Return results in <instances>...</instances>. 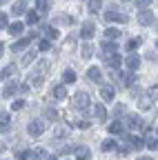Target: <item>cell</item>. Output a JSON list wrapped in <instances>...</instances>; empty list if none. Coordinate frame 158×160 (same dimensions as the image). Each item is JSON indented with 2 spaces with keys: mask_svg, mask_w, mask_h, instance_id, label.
I'll return each instance as SVG.
<instances>
[{
  "mask_svg": "<svg viewBox=\"0 0 158 160\" xmlns=\"http://www.w3.org/2000/svg\"><path fill=\"white\" fill-rule=\"evenodd\" d=\"M116 78H118V85H120V87H134V85L138 82V76H136L134 71H129V73H118Z\"/></svg>",
  "mask_w": 158,
  "mask_h": 160,
  "instance_id": "cell-3",
  "label": "cell"
},
{
  "mask_svg": "<svg viewBox=\"0 0 158 160\" xmlns=\"http://www.w3.org/2000/svg\"><path fill=\"white\" fill-rule=\"evenodd\" d=\"M154 27H156V31H158V20H156V25H154Z\"/></svg>",
  "mask_w": 158,
  "mask_h": 160,
  "instance_id": "cell-54",
  "label": "cell"
},
{
  "mask_svg": "<svg viewBox=\"0 0 158 160\" xmlns=\"http://www.w3.org/2000/svg\"><path fill=\"white\" fill-rule=\"evenodd\" d=\"M138 107H140V109H149L151 107V98L149 96H140V98H138Z\"/></svg>",
  "mask_w": 158,
  "mask_h": 160,
  "instance_id": "cell-26",
  "label": "cell"
},
{
  "mask_svg": "<svg viewBox=\"0 0 158 160\" xmlns=\"http://www.w3.org/2000/svg\"><path fill=\"white\" fill-rule=\"evenodd\" d=\"M3 51H5V45H3V42H0V56H3Z\"/></svg>",
  "mask_w": 158,
  "mask_h": 160,
  "instance_id": "cell-52",
  "label": "cell"
},
{
  "mask_svg": "<svg viewBox=\"0 0 158 160\" xmlns=\"http://www.w3.org/2000/svg\"><path fill=\"white\" fill-rule=\"evenodd\" d=\"M23 107H25V100H13V102H11V109L13 111H20Z\"/></svg>",
  "mask_w": 158,
  "mask_h": 160,
  "instance_id": "cell-40",
  "label": "cell"
},
{
  "mask_svg": "<svg viewBox=\"0 0 158 160\" xmlns=\"http://www.w3.org/2000/svg\"><path fill=\"white\" fill-rule=\"evenodd\" d=\"M43 33L47 36V40H49V38H51V40H54V38H58V31H56L54 27H43Z\"/></svg>",
  "mask_w": 158,
  "mask_h": 160,
  "instance_id": "cell-33",
  "label": "cell"
},
{
  "mask_svg": "<svg viewBox=\"0 0 158 160\" xmlns=\"http://www.w3.org/2000/svg\"><path fill=\"white\" fill-rule=\"evenodd\" d=\"M71 105H74L76 109H87V105H89V93H87V91H76L74 98H71Z\"/></svg>",
  "mask_w": 158,
  "mask_h": 160,
  "instance_id": "cell-2",
  "label": "cell"
},
{
  "mask_svg": "<svg viewBox=\"0 0 158 160\" xmlns=\"http://www.w3.org/2000/svg\"><path fill=\"white\" fill-rule=\"evenodd\" d=\"M109 133H114V136H120V133H123V125H120V120H116V122H111V125H109Z\"/></svg>",
  "mask_w": 158,
  "mask_h": 160,
  "instance_id": "cell-24",
  "label": "cell"
},
{
  "mask_svg": "<svg viewBox=\"0 0 158 160\" xmlns=\"http://www.w3.org/2000/svg\"><path fill=\"white\" fill-rule=\"evenodd\" d=\"M16 71H18V67H16V65H7L3 71H0V76H3V78H13V76H16Z\"/></svg>",
  "mask_w": 158,
  "mask_h": 160,
  "instance_id": "cell-19",
  "label": "cell"
},
{
  "mask_svg": "<svg viewBox=\"0 0 158 160\" xmlns=\"http://www.w3.org/2000/svg\"><path fill=\"white\" fill-rule=\"evenodd\" d=\"M114 87H109V85H105L103 89H100V98L105 100V102H111V100H114Z\"/></svg>",
  "mask_w": 158,
  "mask_h": 160,
  "instance_id": "cell-13",
  "label": "cell"
},
{
  "mask_svg": "<svg viewBox=\"0 0 158 160\" xmlns=\"http://www.w3.org/2000/svg\"><path fill=\"white\" fill-rule=\"evenodd\" d=\"M100 149H103V151H114V149H118V147H116V140H114V138H107V140H103Z\"/></svg>",
  "mask_w": 158,
  "mask_h": 160,
  "instance_id": "cell-23",
  "label": "cell"
},
{
  "mask_svg": "<svg viewBox=\"0 0 158 160\" xmlns=\"http://www.w3.org/2000/svg\"><path fill=\"white\" fill-rule=\"evenodd\" d=\"M33 58H36V51H27V53L23 56V65H25V67L31 65V62H33Z\"/></svg>",
  "mask_w": 158,
  "mask_h": 160,
  "instance_id": "cell-34",
  "label": "cell"
},
{
  "mask_svg": "<svg viewBox=\"0 0 158 160\" xmlns=\"http://www.w3.org/2000/svg\"><path fill=\"white\" fill-rule=\"evenodd\" d=\"M120 62H123V58L118 56V53H114V56L105 58V65H107V69H111V71H118V67H120Z\"/></svg>",
  "mask_w": 158,
  "mask_h": 160,
  "instance_id": "cell-10",
  "label": "cell"
},
{
  "mask_svg": "<svg viewBox=\"0 0 158 160\" xmlns=\"http://www.w3.org/2000/svg\"><path fill=\"white\" fill-rule=\"evenodd\" d=\"M149 98H151V100H156V98H158V85L149 87Z\"/></svg>",
  "mask_w": 158,
  "mask_h": 160,
  "instance_id": "cell-42",
  "label": "cell"
},
{
  "mask_svg": "<svg viewBox=\"0 0 158 160\" xmlns=\"http://www.w3.org/2000/svg\"><path fill=\"white\" fill-rule=\"evenodd\" d=\"M9 125H11V120H9V113L0 111V131H9Z\"/></svg>",
  "mask_w": 158,
  "mask_h": 160,
  "instance_id": "cell-17",
  "label": "cell"
},
{
  "mask_svg": "<svg viewBox=\"0 0 158 160\" xmlns=\"http://www.w3.org/2000/svg\"><path fill=\"white\" fill-rule=\"evenodd\" d=\"M114 113H116L118 118H120V116L125 113V105H116V109H114Z\"/></svg>",
  "mask_w": 158,
  "mask_h": 160,
  "instance_id": "cell-44",
  "label": "cell"
},
{
  "mask_svg": "<svg viewBox=\"0 0 158 160\" xmlns=\"http://www.w3.org/2000/svg\"><path fill=\"white\" fill-rule=\"evenodd\" d=\"M136 160H154L151 156H140V158H136Z\"/></svg>",
  "mask_w": 158,
  "mask_h": 160,
  "instance_id": "cell-51",
  "label": "cell"
},
{
  "mask_svg": "<svg viewBox=\"0 0 158 160\" xmlns=\"http://www.w3.org/2000/svg\"><path fill=\"white\" fill-rule=\"evenodd\" d=\"M105 36H107V40H116V38H120V31L114 29V27H109V29L105 31Z\"/></svg>",
  "mask_w": 158,
  "mask_h": 160,
  "instance_id": "cell-31",
  "label": "cell"
},
{
  "mask_svg": "<svg viewBox=\"0 0 158 160\" xmlns=\"http://www.w3.org/2000/svg\"><path fill=\"white\" fill-rule=\"evenodd\" d=\"M145 145H147L149 149H156V147H158V140H156V138H147V140H145Z\"/></svg>",
  "mask_w": 158,
  "mask_h": 160,
  "instance_id": "cell-41",
  "label": "cell"
},
{
  "mask_svg": "<svg viewBox=\"0 0 158 160\" xmlns=\"http://www.w3.org/2000/svg\"><path fill=\"white\" fill-rule=\"evenodd\" d=\"M45 118H47V120H58L60 116H58V111H56L54 107H49V109H45Z\"/></svg>",
  "mask_w": 158,
  "mask_h": 160,
  "instance_id": "cell-32",
  "label": "cell"
},
{
  "mask_svg": "<svg viewBox=\"0 0 158 160\" xmlns=\"http://www.w3.org/2000/svg\"><path fill=\"white\" fill-rule=\"evenodd\" d=\"M74 20L69 18V16H56L54 18V25H71Z\"/></svg>",
  "mask_w": 158,
  "mask_h": 160,
  "instance_id": "cell-27",
  "label": "cell"
},
{
  "mask_svg": "<svg viewBox=\"0 0 158 160\" xmlns=\"http://www.w3.org/2000/svg\"><path fill=\"white\" fill-rule=\"evenodd\" d=\"M63 82H65V85H71V82H76V73H74L71 69H67V71L63 73Z\"/></svg>",
  "mask_w": 158,
  "mask_h": 160,
  "instance_id": "cell-25",
  "label": "cell"
},
{
  "mask_svg": "<svg viewBox=\"0 0 158 160\" xmlns=\"http://www.w3.org/2000/svg\"><path fill=\"white\" fill-rule=\"evenodd\" d=\"M0 2H7V0H0Z\"/></svg>",
  "mask_w": 158,
  "mask_h": 160,
  "instance_id": "cell-56",
  "label": "cell"
},
{
  "mask_svg": "<svg viewBox=\"0 0 158 160\" xmlns=\"http://www.w3.org/2000/svg\"><path fill=\"white\" fill-rule=\"evenodd\" d=\"M156 49H158V40H156Z\"/></svg>",
  "mask_w": 158,
  "mask_h": 160,
  "instance_id": "cell-55",
  "label": "cell"
},
{
  "mask_svg": "<svg viewBox=\"0 0 158 160\" xmlns=\"http://www.w3.org/2000/svg\"><path fill=\"white\" fill-rule=\"evenodd\" d=\"M27 131H29V136L38 138V136L45 131V122H43V120H31V122L27 125Z\"/></svg>",
  "mask_w": 158,
  "mask_h": 160,
  "instance_id": "cell-5",
  "label": "cell"
},
{
  "mask_svg": "<svg viewBox=\"0 0 158 160\" xmlns=\"http://www.w3.org/2000/svg\"><path fill=\"white\" fill-rule=\"evenodd\" d=\"M36 7L40 13H47L49 11V0H36Z\"/></svg>",
  "mask_w": 158,
  "mask_h": 160,
  "instance_id": "cell-29",
  "label": "cell"
},
{
  "mask_svg": "<svg viewBox=\"0 0 158 160\" xmlns=\"http://www.w3.org/2000/svg\"><path fill=\"white\" fill-rule=\"evenodd\" d=\"M127 125H129L131 129H138V127H140V120H138L136 116H129V118H127Z\"/></svg>",
  "mask_w": 158,
  "mask_h": 160,
  "instance_id": "cell-35",
  "label": "cell"
},
{
  "mask_svg": "<svg viewBox=\"0 0 158 160\" xmlns=\"http://www.w3.org/2000/svg\"><path fill=\"white\" fill-rule=\"evenodd\" d=\"M140 42H143L140 38H131V40H129V42H127L125 47H127V51H129V53H134V49H136L138 45H140Z\"/></svg>",
  "mask_w": 158,
  "mask_h": 160,
  "instance_id": "cell-30",
  "label": "cell"
},
{
  "mask_svg": "<svg viewBox=\"0 0 158 160\" xmlns=\"http://www.w3.org/2000/svg\"><path fill=\"white\" fill-rule=\"evenodd\" d=\"M156 131H158V129H156Z\"/></svg>",
  "mask_w": 158,
  "mask_h": 160,
  "instance_id": "cell-57",
  "label": "cell"
},
{
  "mask_svg": "<svg viewBox=\"0 0 158 160\" xmlns=\"http://www.w3.org/2000/svg\"><path fill=\"white\" fill-rule=\"evenodd\" d=\"M36 36H38L36 31L27 33V38H20V40H16V42L11 45V49H13V51H23V49H27V47H29V42H31V40H33Z\"/></svg>",
  "mask_w": 158,
  "mask_h": 160,
  "instance_id": "cell-4",
  "label": "cell"
},
{
  "mask_svg": "<svg viewBox=\"0 0 158 160\" xmlns=\"http://www.w3.org/2000/svg\"><path fill=\"white\" fill-rule=\"evenodd\" d=\"M87 78L91 80V82H96V85H103V80H105L103 78V71L98 69V67H89L87 69Z\"/></svg>",
  "mask_w": 158,
  "mask_h": 160,
  "instance_id": "cell-7",
  "label": "cell"
},
{
  "mask_svg": "<svg viewBox=\"0 0 158 160\" xmlns=\"http://www.w3.org/2000/svg\"><path fill=\"white\" fill-rule=\"evenodd\" d=\"M31 158H33V160H43V158H45V149L38 147L36 151H31Z\"/></svg>",
  "mask_w": 158,
  "mask_h": 160,
  "instance_id": "cell-36",
  "label": "cell"
},
{
  "mask_svg": "<svg viewBox=\"0 0 158 160\" xmlns=\"http://www.w3.org/2000/svg\"><path fill=\"white\" fill-rule=\"evenodd\" d=\"M27 158H31L29 149H16V160H27Z\"/></svg>",
  "mask_w": 158,
  "mask_h": 160,
  "instance_id": "cell-28",
  "label": "cell"
},
{
  "mask_svg": "<svg viewBox=\"0 0 158 160\" xmlns=\"http://www.w3.org/2000/svg\"><path fill=\"white\" fill-rule=\"evenodd\" d=\"M129 89H131V96H134V98H140L143 91H140V87H138V85H134V87H129Z\"/></svg>",
  "mask_w": 158,
  "mask_h": 160,
  "instance_id": "cell-43",
  "label": "cell"
},
{
  "mask_svg": "<svg viewBox=\"0 0 158 160\" xmlns=\"http://www.w3.org/2000/svg\"><path fill=\"white\" fill-rule=\"evenodd\" d=\"M47 160H56V156H49V158H47Z\"/></svg>",
  "mask_w": 158,
  "mask_h": 160,
  "instance_id": "cell-53",
  "label": "cell"
},
{
  "mask_svg": "<svg viewBox=\"0 0 158 160\" xmlns=\"http://www.w3.org/2000/svg\"><path fill=\"white\" fill-rule=\"evenodd\" d=\"M7 20H9L7 13H0V29H5V27H7Z\"/></svg>",
  "mask_w": 158,
  "mask_h": 160,
  "instance_id": "cell-46",
  "label": "cell"
},
{
  "mask_svg": "<svg viewBox=\"0 0 158 160\" xmlns=\"http://www.w3.org/2000/svg\"><path fill=\"white\" fill-rule=\"evenodd\" d=\"M100 5H103V0H89V11H98V9H100Z\"/></svg>",
  "mask_w": 158,
  "mask_h": 160,
  "instance_id": "cell-37",
  "label": "cell"
},
{
  "mask_svg": "<svg viewBox=\"0 0 158 160\" xmlns=\"http://www.w3.org/2000/svg\"><path fill=\"white\" fill-rule=\"evenodd\" d=\"M94 118H98V122L107 120V109H105L103 105H96V107H94Z\"/></svg>",
  "mask_w": 158,
  "mask_h": 160,
  "instance_id": "cell-15",
  "label": "cell"
},
{
  "mask_svg": "<svg viewBox=\"0 0 158 160\" xmlns=\"http://www.w3.org/2000/svg\"><path fill=\"white\" fill-rule=\"evenodd\" d=\"M94 33H96V25L91 22V20H89V22H85V25L80 27V38H83V40H91V38H94Z\"/></svg>",
  "mask_w": 158,
  "mask_h": 160,
  "instance_id": "cell-6",
  "label": "cell"
},
{
  "mask_svg": "<svg viewBox=\"0 0 158 160\" xmlns=\"http://www.w3.org/2000/svg\"><path fill=\"white\" fill-rule=\"evenodd\" d=\"M103 53H105V58L118 53V45H116V42H103Z\"/></svg>",
  "mask_w": 158,
  "mask_h": 160,
  "instance_id": "cell-14",
  "label": "cell"
},
{
  "mask_svg": "<svg viewBox=\"0 0 158 160\" xmlns=\"http://www.w3.org/2000/svg\"><path fill=\"white\" fill-rule=\"evenodd\" d=\"M76 158L78 160H89L91 158V151L87 147H76Z\"/></svg>",
  "mask_w": 158,
  "mask_h": 160,
  "instance_id": "cell-18",
  "label": "cell"
},
{
  "mask_svg": "<svg viewBox=\"0 0 158 160\" xmlns=\"http://www.w3.org/2000/svg\"><path fill=\"white\" fill-rule=\"evenodd\" d=\"M47 69H49V65L45 62V60H43V62H38V67H36V71L29 76L31 78V85L33 87H40L43 85V73H47Z\"/></svg>",
  "mask_w": 158,
  "mask_h": 160,
  "instance_id": "cell-1",
  "label": "cell"
},
{
  "mask_svg": "<svg viewBox=\"0 0 158 160\" xmlns=\"http://www.w3.org/2000/svg\"><path fill=\"white\" fill-rule=\"evenodd\" d=\"M27 22L29 25H36L38 22V13L36 11H27Z\"/></svg>",
  "mask_w": 158,
  "mask_h": 160,
  "instance_id": "cell-39",
  "label": "cell"
},
{
  "mask_svg": "<svg viewBox=\"0 0 158 160\" xmlns=\"http://www.w3.org/2000/svg\"><path fill=\"white\" fill-rule=\"evenodd\" d=\"M78 127H80V129H87V127H89V122H87V120H80V122H78Z\"/></svg>",
  "mask_w": 158,
  "mask_h": 160,
  "instance_id": "cell-49",
  "label": "cell"
},
{
  "mask_svg": "<svg viewBox=\"0 0 158 160\" xmlns=\"http://www.w3.org/2000/svg\"><path fill=\"white\" fill-rule=\"evenodd\" d=\"M16 91H18V82H16V80H11V82L5 87V98H11V96H16Z\"/></svg>",
  "mask_w": 158,
  "mask_h": 160,
  "instance_id": "cell-20",
  "label": "cell"
},
{
  "mask_svg": "<svg viewBox=\"0 0 158 160\" xmlns=\"http://www.w3.org/2000/svg\"><path fill=\"white\" fill-rule=\"evenodd\" d=\"M23 29H25L23 22H11V25H9V33H11V36H20Z\"/></svg>",
  "mask_w": 158,
  "mask_h": 160,
  "instance_id": "cell-22",
  "label": "cell"
},
{
  "mask_svg": "<svg viewBox=\"0 0 158 160\" xmlns=\"http://www.w3.org/2000/svg\"><path fill=\"white\" fill-rule=\"evenodd\" d=\"M138 22L140 25H151V22H156V18H154V13L149 11V9H140V13H138Z\"/></svg>",
  "mask_w": 158,
  "mask_h": 160,
  "instance_id": "cell-9",
  "label": "cell"
},
{
  "mask_svg": "<svg viewBox=\"0 0 158 160\" xmlns=\"http://www.w3.org/2000/svg\"><path fill=\"white\" fill-rule=\"evenodd\" d=\"M125 62H127V67H129L131 71H136L138 67H140V58H138L136 53H129V56L125 58Z\"/></svg>",
  "mask_w": 158,
  "mask_h": 160,
  "instance_id": "cell-11",
  "label": "cell"
},
{
  "mask_svg": "<svg viewBox=\"0 0 158 160\" xmlns=\"http://www.w3.org/2000/svg\"><path fill=\"white\" fill-rule=\"evenodd\" d=\"M80 56H83V60H89V58L94 56V45H91V42H83Z\"/></svg>",
  "mask_w": 158,
  "mask_h": 160,
  "instance_id": "cell-16",
  "label": "cell"
},
{
  "mask_svg": "<svg viewBox=\"0 0 158 160\" xmlns=\"http://www.w3.org/2000/svg\"><path fill=\"white\" fill-rule=\"evenodd\" d=\"M136 5L145 9V7H149V5H151V0H136Z\"/></svg>",
  "mask_w": 158,
  "mask_h": 160,
  "instance_id": "cell-48",
  "label": "cell"
},
{
  "mask_svg": "<svg viewBox=\"0 0 158 160\" xmlns=\"http://www.w3.org/2000/svg\"><path fill=\"white\" fill-rule=\"evenodd\" d=\"M54 136H56V138H60V136H67V127H58Z\"/></svg>",
  "mask_w": 158,
  "mask_h": 160,
  "instance_id": "cell-45",
  "label": "cell"
},
{
  "mask_svg": "<svg viewBox=\"0 0 158 160\" xmlns=\"http://www.w3.org/2000/svg\"><path fill=\"white\" fill-rule=\"evenodd\" d=\"M38 49H40V51H49V49H51V42H49L47 38H43V40H40V45H38Z\"/></svg>",
  "mask_w": 158,
  "mask_h": 160,
  "instance_id": "cell-38",
  "label": "cell"
},
{
  "mask_svg": "<svg viewBox=\"0 0 158 160\" xmlns=\"http://www.w3.org/2000/svg\"><path fill=\"white\" fill-rule=\"evenodd\" d=\"M54 98H56V100H65V98H67V89H65L63 85L54 87Z\"/></svg>",
  "mask_w": 158,
  "mask_h": 160,
  "instance_id": "cell-21",
  "label": "cell"
},
{
  "mask_svg": "<svg viewBox=\"0 0 158 160\" xmlns=\"http://www.w3.org/2000/svg\"><path fill=\"white\" fill-rule=\"evenodd\" d=\"M60 153H71V151H76V147H71V145H65L63 149H58Z\"/></svg>",
  "mask_w": 158,
  "mask_h": 160,
  "instance_id": "cell-47",
  "label": "cell"
},
{
  "mask_svg": "<svg viewBox=\"0 0 158 160\" xmlns=\"http://www.w3.org/2000/svg\"><path fill=\"white\" fill-rule=\"evenodd\" d=\"M147 60H151V62H156L158 58H156V53H151V51H149V53H147Z\"/></svg>",
  "mask_w": 158,
  "mask_h": 160,
  "instance_id": "cell-50",
  "label": "cell"
},
{
  "mask_svg": "<svg viewBox=\"0 0 158 160\" xmlns=\"http://www.w3.org/2000/svg\"><path fill=\"white\" fill-rule=\"evenodd\" d=\"M105 20H107V22H127V16L125 13H118L116 9H111V11L105 13Z\"/></svg>",
  "mask_w": 158,
  "mask_h": 160,
  "instance_id": "cell-8",
  "label": "cell"
},
{
  "mask_svg": "<svg viewBox=\"0 0 158 160\" xmlns=\"http://www.w3.org/2000/svg\"><path fill=\"white\" fill-rule=\"evenodd\" d=\"M11 13H13V16H23V13H27V0H18V2L11 7Z\"/></svg>",
  "mask_w": 158,
  "mask_h": 160,
  "instance_id": "cell-12",
  "label": "cell"
}]
</instances>
